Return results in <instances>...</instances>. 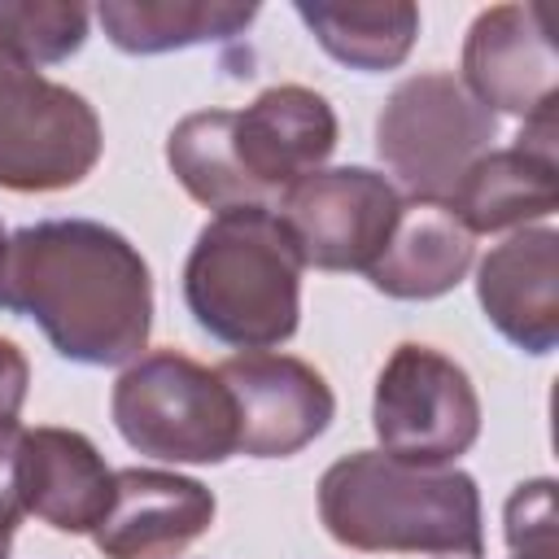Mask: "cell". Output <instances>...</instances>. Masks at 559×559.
<instances>
[{
    "label": "cell",
    "instance_id": "6",
    "mask_svg": "<svg viewBox=\"0 0 559 559\" xmlns=\"http://www.w3.org/2000/svg\"><path fill=\"white\" fill-rule=\"evenodd\" d=\"M105 135L100 118L66 83L0 48V188L61 192L92 175Z\"/></svg>",
    "mask_w": 559,
    "mask_h": 559
},
{
    "label": "cell",
    "instance_id": "3",
    "mask_svg": "<svg viewBox=\"0 0 559 559\" xmlns=\"http://www.w3.org/2000/svg\"><path fill=\"white\" fill-rule=\"evenodd\" d=\"M301 258L271 205L214 214L183 262V306L231 349H271L301 319Z\"/></svg>",
    "mask_w": 559,
    "mask_h": 559
},
{
    "label": "cell",
    "instance_id": "5",
    "mask_svg": "<svg viewBox=\"0 0 559 559\" xmlns=\"http://www.w3.org/2000/svg\"><path fill=\"white\" fill-rule=\"evenodd\" d=\"M493 131L498 118L476 105L454 74L428 70L389 92L376 118V153L415 197L450 201L467 166L489 153Z\"/></svg>",
    "mask_w": 559,
    "mask_h": 559
},
{
    "label": "cell",
    "instance_id": "21",
    "mask_svg": "<svg viewBox=\"0 0 559 559\" xmlns=\"http://www.w3.org/2000/svg\"><path fill=\"white\" fill-rule=\"evenodd\" d=\"M511 559H555V480H524L502 511Z\"/></svg>",
    "mask_w": 559,
    "mask_h": 559
},
{
    "label": "cell",
    "instance_id": "9",
    "mask_svg": "<svg viewBox=\"0 0 559 559\" xmlns=\"http://www.w3.org/2000/svg\"><path fill=\"white\" fill-rule=\"evenodd\" d=\"M214 371L236 406V432H240L236 454L288 459L306 450L314 437H323L336 415V397L328 380L293 354L249 349L218 362Z\"/></svg>",
    "mask_w": 559,
    "mask_h": 559
},
{
    "label": "cell",
    "instance_id": "18",
    "mask_svg": "<svg viewBox=\"0 0 559 559\" xmlns=\"http://www.w3.org/2000/svg\"><path fill=\"white\" fill-rule=\"evenodd\" d=\"M297 17L310 26V35L328 57L362 74L402 66L419 35V9L406 0H371V4L297 0Z\"/></svg>",
    "mask_w": 559,
    "mask_h": 559
},
{
    "label": "cell",
    "instance_id": "16",
    "mask_svg": "<svg viewBox=\"0 0 559 559\" xmlns=\"http://www.w3.org/2000/svg\"><path fill=\"white\" fill-rule=\"evenodd\" d=\"M476 236L459 223V214L445 201L411 197L397 210V223L380 249V258L367 266V280L376 293L397 301H432L445 297L476 258Z\"/></svg>",
    "mask_w": 559,
    "mask_h": 559
},
{
    "label": "cell",
    "instance_id": "15",
    "mask_svg": "<svg viewBox=\"0 0 559 559\" xmlns=\"http://www.w3.org/2000/svg\"><path fill=\"white\" fill-rule=\"evenodd\" d=\"M114 502V467L74 428L22 432V507L57 533H92Z\"/></svg>",
    "mask_w": 559,
    "mask_h": 559
},
{
    "label": "cell",
    "instance_id": "2",
    "mask_svg": "<svg viewBox=\"0 0 559 559\" xmlns=\"http://www.w3.org/2000/svg\"><path fill=\"white\" fill-rule=\"evenodd\" d=\"M332 542L367 555L480 559V489L459 467H415L384 450H354L319 480Z\"/></svg>",
    "mask_w": 559,
    "mask_h": 559
},
{
    "label": "cell",
    "instance_id": "13",
    "mask_svg": "<svg viewBox=\"0 0 559 559\" xmlns=\"http://www.w3.org/2000/svg\"><path fill=\"white\" fill-rule=\"evenodd\" d=\"M485 319L524 354H550L559 341V231L520 227L476 266Z\"/></svg>",
    "mask_w": 559,
    "mask_h": 559
},
{
    "label": "cell",
    "instance_id": "8",
    "mask_svg": "<svg viewBox=\"0 0 559 559\" xmlns=\"http://www.w3.org/2000/svg\"><path fill=\"white\" fill-rule=\"evenodd\" d=\"M402 197L367 166H328L280 192V223L288 227L301 266L314 271H367L393 223Z\"/></svg>",
    "mask_w": 559,
    "mask_h": 559
},
{
    "label": "cell",
    "instance_id": "10",
    "mask_svg": "<svg viewBox=\"0 0 559 559\" xmlns=\"http://www.w3.org/2000/svg\"><path fill=\"white\" fill-rule=\"evenodd\" d=\"M559 57L537 4H493L476 13L463 39V87L489 114L546 118L555 114Z\"/></svg>",
    "mask_w": 559,
    "mask_h": 559
},
{
    "label": "cell",
    "instance_id": "7",
    "mask_svg": "<svg viewBox=\"0 0 559 559\" xmlns=\"http://www.w3.org/2000/svg\"><path fill=\"white\" fill-rule=\"evenodd\" d=\"M371 428L389 459L450 467L480 437V397L472 376L432 345H397L376 376Z\"/></svg>",
    "mask_w": 559,
    "mask_h": 559
},
{
    "label": "cell",
    "instance_id": "14",
    "mask_svg": "<svg viewBox=\"0 0 559 559\" xmlns=\"http://www.w3.org/2000/svg\"><path fill=\"white\" fill-rule=\"evenodd\" d=\"M555 114L520 127L511 148H489L467 166L459 188L450 192V210L472 236L524 227L533 218L555 214Z\"/></svg>",
    "mask_w": 559,
    "mask_h": 559
},
{
    "label": "cell",
    "instance_id": "11",
    "mask_svg": "<svg viewBox=\"0 0 559 559\" xmlns=\"http://www.w3.org/2000/svg\"><path fill=\"white\" fill-rule=\"evenodd\" d=\"M231 148L266 205L297 179L323 170L336 148V114L314 87L280 83L258 92L245 109H231Z\"/></svg>",
    "mask_w": 559,
    "mask_h": 559
},
{
    "label": "cell",
    "instance_id": "4",
    "mask_svg": "<svg viewBox=\"0 0 559 559\" xmlns=\"http://www.w3.org/2000/svg\"><path fill=\"white\" fill-rule=\"evenodd\" d=\"M109 415L131 450L162 463H227L240 450L227 384L179 349H153L127 362Z\"/></svg>",
    "mask_w": 559,
    "mask_h": 559
},
{
    "label": "cell",
    "instance_id": "19",
    "mask_svg": "<svg viewBox=\"0 0 559 559\" xmlns=\"http://www.w3.org/2000/svg\"><path fill=\"white\" fill-rule=\"evenodd\" d=\"M166 162L170 175L183 183V192L218 214L240 205H262L231 148V109H197L179 118L175 131L166 135Z\"/></svg>",
    "mask_w": 559,
    "mask_h": 559
},
{
    "label": "cell",
    "instance_id": "24",
    "mask_svg": "<svg viewBox=\"0 0 559 559\" xmlns=\"http://www.w3.org/2000/svg\"><path fill=\"white\" fill-rule=\"evenodd\" d=\"M9 546H13V537H4V533H0V559H9Z\"/></svg>",
    "mask_w": 559,
    "mask_h": 559
},
{
    "label": "cell",
    "instance_id": "25",
    "mask_svg": "<svg viewBox=\"0 0 559 559\" xmlns=\"http://www.w3.org/2000/svg\"><path fill=\"white\" fill-rule=\"evenodd\" d=\"M4 240H9V236H4V223H0V249H4Z\"/></svg>",
    "mask_w": 559,
    "mask_h": 559
},
{
    "label": "cell",
    "instance_id": "17",
    "mask_svg": "<svg viewBox=\"0 0 559 559\" xmlns=\"http://www.w3.org/2000/svg\"><path fill=\"white\" fill-rule=\"evenodd\" d=\"M96 17L114 48L135 57H157L175 48H197L214 39L240 35L258 4H231V0H105L96 4Z\"/></svg>",
    "mask_w": 559,
    "mask_h": 559
},
{
    "label": "cell",
    "instance_id": "1",
    "mask_svg": "<svg viewBox=\"0 0 559 559\" xmlns=\"http://www.w3.org/2000/svg\"><path fill=\"white\" fill-rule=\"evenodd\" d=\"M0 310L39 323L79 367H127L153 332V275L122 231L96 218H44L0 249Z\"/></svg>",
    "mask_w": 559,
    "mask_h": 559
},
{
    "label": "cell",
    "instance_id": "22",
    "mask_svg": "<svg viewBox=\"0 0 559 559\" xmlns=\"http://www.w3.org/2000/svg\"><path fill=\"white\" fill-rule=\"evenodd\" d=\"M22 424H0V533L13 537L22 507Z\"/></svg>",
    "mask_w": 559,
    "mask_h": 559
},
{
    "label": "cell",
    "instance_id": "12",
    "mask_svg": "<svg viewBox=\"0 0 559 559\" xmlns=\"http://www.w3.org/2000/svg\"><path fill=\"white\" fill-rule=\"evenodd\" d=\"M214 493L179 472L118 467L114 502L92 528L105 559H175L214 524Z\"/></svg>",
    "mask_w": 559,
    "mask_h": 559
},
{
    "label": "cell",
    "instance_id": "20",
    "mask_svg": "<svg viewBox=\"0 0 559 559\" xmlns=\"http://www.w3.org/2000/svg\"><path fill=\"white\" fill-rule=\"evenodd\" d=\"M87 9L66 0H0V48L26 66H52L83 48Z\"/></svg>",
    "mask_w": 559,
    "mask_h": 559
},
{
    "label": "cell",
    "instance_id": "23",
    "mask_svg": "<svg viewBox=\"0 0 559 559\" xmlns=\"http://www.w3.org/2000/svg\"><path fill=\"white\" fill-rule=\"evenodd\" d=\"M26 384H31V367H26L22 349L0 336V424H17Z\"/></svg>",
    "mask_w": 559,
    "mask_h": 559
}]
</instances>
